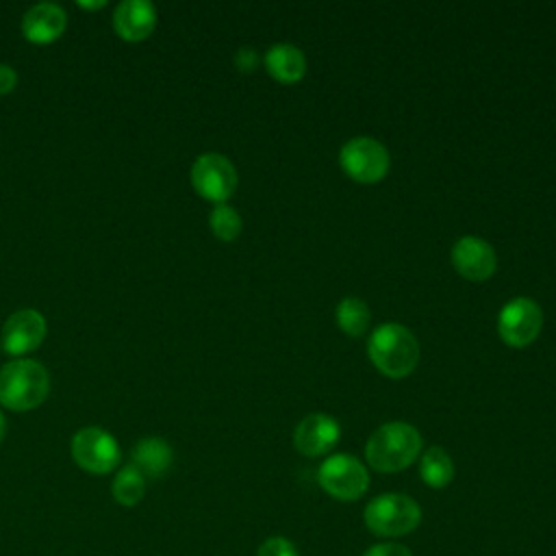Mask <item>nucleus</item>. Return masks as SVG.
<instances>
[{
    "label": "nucleus",
    "instance_id": "11",
    "mask_svg": "<svg viewBox=\"0 0 556 556\" xmlns=\"http://www.w3.org/2000/svg\"><path fill=\"white\" fill-rule=\"evenodd\" d=\"M46 337V319L35 308L15 311L2 328V345L9 354L22 356L39 348Z\"/></svg>",
    "mask_w": 556,
    "mask_h": 556
},
{
    "label": "nucleus",
    "instance_id": "5",
    "mask_svg": "<svg viewBox=\"0 0 556 556\" xmlns=\"http://www.w3.org/2000/svg\"><path fill=\"white\" fill-rule=\"evenodd\" d=\"M321 489L341 502L358 500L369 486V473L361 460L350 454H334L326 458L317 471Z\"/></svg>",
    "mask_w": 556,
    "mask_h": 556
},
{
    "label": "nucleus",
    "instance_id": "18",
    "mask_svg": "<svg viewBox=\"0 0 556 556\" xmlns=\"http://www.w3.org/2000/svg\"><path fill=\"white\" fill-rule=\"evenodd\" d=\"M369 319V306L361 298L348 295L337 304V324L350 337H361L367 330Z\"/></svg>",
    "mask_w": 556,
    "mask_h": 556
},
{
    "label": "nucleus",
    "instance_id": "14",
    "mask_svg": "<svg viewBox=\"0 0 556 556\" xmlns=\"http://www.w3.org/2000/svg\"><path fill=\"white\" fill-rule=\"evenodd\" d=\"M113 26L122 39H146L156 26V9L148 0H124L115 7Z\"/></svg>",
    "mask_w": 556,
    "mask_h": 556
},
{
    "label": "nucleus",
    "instance_id": "4",
    "mask_svg": "<svg viewBox=\"0 0 556 556\" xmlns=\"http://www.w3.org/2000/svg\"><path fill=\"white\" fill-rule=\"evenodd\" d=\"M365 526L376 536L393 539L413 532L421 521L419 504L402 493H382L365 506Z\"/></svg>",
    "mask_w": 556,
    "mask_h": 556
},
{
    "label": "nucleus",
    "instance_id": "2",
    "mask_svg": "<svg viewBox=\"0 0 556 556\" xmlns=\"http://www.w3.org/2000/svg\"><path fill=\"white\" fill-rule=\"evenodd\" d=\"M367 354L378 371L389 378L408 376L419 361V343L402 324L378 326L367 343Z\"/></svg>",
    "mask_w": 556,
    "mask_h": 556
},
{
    "label": "nucleus",
    "instance_id": "20",
    "mask_svg": "<svg viewBox=\"0 0 556 556\" xmlns=\"http://www.w3.org/2000/svg\"><path fill=\"white\" fill-rule=\"evenodd\" d=\"M208 224H211V230L217 239L222 241H232L239 237L241 232V217L239 213L228 206V204H217L213 211H211V217H208Z\"/></svg>",
    "mask_w": 556,
    "mask_h": 556
},
{
    "label": "nucleus",
    "instance_id": "7",
    "mask_svg": "<svg viewBox=\"0 0 556 556\" xmlns=\"http://www.w3.org/2000/svg\"><path fill=\"white\" fill-rule=\"evenodd\" d=\"M191 185L202 198L224 204L237 189V169L224 154L206 152L191 167Z\"/></svg>",
    "mask_w": 556,
    "mask_h": 556
},
{
    "label": "nucleus",
    "instance_id": "10",
    "mask_svg": "<svg viewBox=\"0 0 556 556\" xmlns=\"http://www.w3.org/2000/svg\"><path fill=\"white\" fill-rule=\"evenodd\" d=\"M452 265L463 278L471 282H482L493 276L497 267V256L489 241L467 235L456 239L452 248Z\"/></svg>",
    "mask_w": 556,
    "mask_h": 556
},
{
    "label": "nucleus",
    "instance_id": "3",
    "mask_svg": "<svg viewBox=\"0 0 556 556\" xmlns=\"http://www.w3.org/2000/svg\"><path fill=\"white\" fill-rule=\"evenodd\" d=\"M50 391V376L37 361L17 358L0 369V404L11 410L39 406Z\"/></svg>",
    "mask_w": 556,
    "mask_h": 556
},
{
    "label": "nucleus",
    "instance_id": "1",
    "mask_svg": "<svg viewBox=\"0 0 556 556\" xmlns=\"http://www.w3.org/2000/svg\"><path fill=\"white\" fill-rule=\"evenodd\" d=\"M421 452V434L404 421L380 426L365 445L367 463L382 473L406 469Z\"/></svg>",
    "mask_w": 556,
    "mask_h": 556
},
{
    "label": "nucleus",
    "instance_id": "16",
    "mask_svg": "<svg viewBox=\"0 0 556 556\" xmlns=\"http://www.w3.org/2000/svg\"><path fill=\"white\" fill-rule=\"evenodd\" d=\"M172 447L159 439V437H150L139 441L132 447V467H137L141 471L143 478H161L163 473H167L169 465H172Z\"/></svg>",
    "mask_w": 556,
    "mask_h": 556
},
{
    "label": "nucleus",
    "instance_id": "25",
    "mask_svg": "<svg viewBox=\"0 0 556 556\" xmlns=\"http://www.w3.org/2000/svg\"><path fill=\"white\" fill-rule=\"evenodd\" d=\"M106 2L104 0H96V2H85V0H80L78 2V7H83V9H100V7H104Z\"/></svg>",
    "mask_w": 556,
    "mask_h": 556
},
{
    "label": "nucleus",
    "instance_id": "26",
    "mask_svg": "<svg viewBox=\"0 0 556 556\" xmlns=\"http://www.w3.org/2000/svg\"><path fill=\"white\" fill-rule=\"evenodd\" d=\"M4 434H7V421H4V415L0 413V443H2Z\"/></svg>",
    "mask_w": 556,
    "mask_h": 556
},
{
    "label": "nucleus",
    "instance_id": "24",
    "mask_svg": "<svg viewBox=\"0 0 556 556\" xmlns=\"http://www.w3.org/2000/svg\"><path fill=\"white\" fill-rule=\"evenodd\" d=\"M17 85V74L11 65L0 63V93H9L13 91V87Z\"/></svg>",
    "mask_w": 556,
    "mask_h": 556
},
{
    "label": "nucleus",
    "instance_id": "6",
    "mask_svg": "<svg viewBox=\"0 0 556 556\" xmlns=\"http://www.w3.org/2000/svg\"><path fill=\"white\" fill-rule=\"evenodd\" d=\"M343 172L356 182H378L389 172V152L374 137H354L339 152Z\"/></svg>",
    "mask_w": 556,
    "mask_h": 556
},
{
    "label": "nucleus",
    "instance_id": "13",
    "mask_svg": "<svg viewBox=\"0 0 556 556\" xmlns=\"http://www.w3.org/2000/svg\"><path fill=\"white\" fill-rule=\"evenodd\" d=\"M67 26L65 11L54 2H37L22 17V33L33 43H50Z\"/></svg>",
    "mask_w": 556,
    "mask_h": 556
},
{
    "label": "nucleus",
    "instance_id": "8",
    "mask_svg": "<svg viewBox=\"0 0 556 556\" xmlns=\"http://www.w3.org/2000/svg\"><path fill=\"white\" fill-rule=\"evenodd\" d=\"M543 328V311L530 298H515L500 311L497 334L510 348L530 345Z\"/></svg>",
    "mask_w": 556,
    "mask_h": 556
},
{
    "label": "nucleus",
    "instance_id": "9",
    "mask_svg": "<svg viewBox=\"0 0 556 556\" xmlns=\"http://www.w3.org/2000/svg\"><path fill=\"white\" fill-rule=\"evenodd\" d=\"M72 456L76 465L89 473H109L119 465V445L102 428H80L72 439Z\"/></svg>",
    "mask_w": 556,
    "mask_h": 556
},
{
    "label": "nucleus",
    "instance_id": "22",
    "mask_svg": "<svg viewBox=\"0 0 556 556\" xmlns=\"http://www.w3.org/2000/svg\"><path fill=\"white\" fill-rule=\"evenodd\" d=\"M258 63H261L258 52L254 48H250V46L239 48L237 54H235V65L239 67V72H245V74L254 72L258 67Z\"/></svg>",
    "mask_w": 556,
    "mask_h": 556
},
{
    "label": "nucleus",
    "instance_id": "23",
    "mask_svg": "<svg viewBox=\"0 0 556 556\" xmlns=\"http://www.w3.org/2000/svg\"><path fill=\"white\" fill-rule=\"evenodd\" d=\"M363 556H413V554L408 547L400 543H378V545H371Z\"/></svg>",
    "mask_w": 556,
    "mask_h": 556
},
{
    "label": "nucleus",
    "instance_id": "12",
    "mask_svg": "<svg viewBox=\"0 0 556 556\" xmlns=\"http://www.w3.org/2000/svg\"><path fill=\"white\" fill-rule=\"evenodd\" d=\"M339 434L341 428L334 421V417L326 413H313L298 424L293 432V443L298 452L304 456H321L334 447Z\"/></svg>",
    "mask_w": 556,
    "mask_h": 556
},
{
    "label": "nucleus",
    "instance_id": "17",
    "mask_svg": "<svg viewBox=\"0 0 556 556\" xmlns=\"http://www.w3.org/2000/svg\"><path fill=\"white\" fill-rule=\"evenodd\" d=\"M419 476L432 489L447 486L454 478V463H452L450 454L439 445L428 447L419 463Z\"/></svg>",
    "mask_w": 556,
    "mask_h": 556
},
{
    "label": "nucleus",
    "instance_id": "15",
    "mask_svg": "<svg viewBox=\"0 0 556 556\" xmlns=\"http://www.w3.org/2000/svg\"><path fill=\"white\" fill-rule=\"evenodd\" d=\"M265 67L278 83H298L306 72V59L291 43H276L265 52Z\"/></svg>",
    "mask_w": 556,
    "mask_h": 556
},
{
    "label": "nucleus",
    "instance_id": "19",
    "mask_svg": "<svg viewBox=\"0 0 556 556\" xmlns=\"http://www.w3.org/2000/svg\"><path fill=\"white\" fill-rule=\"evenodd\" d=\"M143 493H146V478L141 476V471L132 465L122 467L113 480L115 502L122 506H135L141 502Z\"/></svg>",
    "mask_w": 556,
    "mask_h": 556
},
{
    "label": "nucleus",
    "instance_id": "21",
    "mask_svg": "<svg viewBox=\"0 0 556 556\" xmlns=\"http://www.w3.org/2000/svg\"><path fill=\"white\" fill-rule=\"evenodd\" d=\"M256 556H300L295 545L285 536H271L261 543Z\"/></svg>",
    "mask_w": 556,
    "mask_h": 556
}]
</instances>
